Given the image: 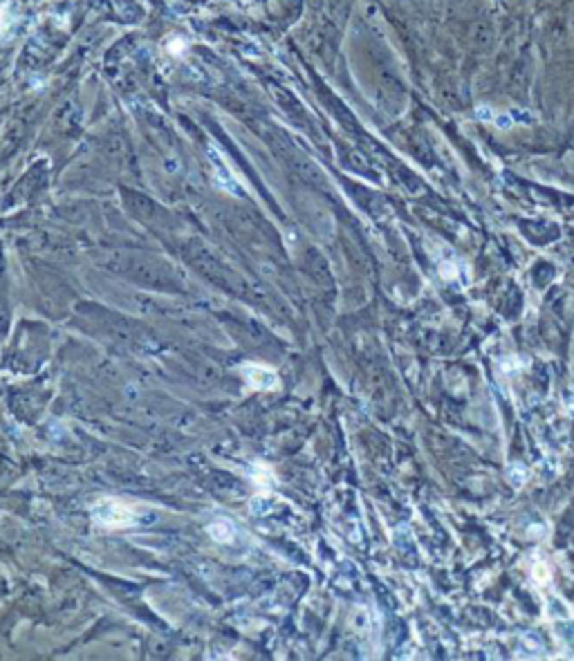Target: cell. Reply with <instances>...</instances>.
Listing matches in <instances>:
<instances>
[{
    "label": "cell",
    "instance_id": "2",
    "mask_svg": "<svg viewBox=\"0 0 574 661\" xmlns=\"http://www.w3.org/2000/svg\"><path fill=\"white\" fill-rule=\"evenodd\" d=\"M242 374H245V379L253 385V388H260V390H267V388H274V385H279V377L267 370V368H258V366H245L242 368Z\"/></svg>",
    "mask_w": 574,
    "mask_h": 661
},
{
    "label": "cell",
    "instance_id": "1",
    "mask_svg": "<svg viewBox=\"0 0 574 661\" xmlns=\"http://www.w3.org/2000/svg\"><path fill=\"white\" fill-rule=\"evenodd\" d=\"M92 516L99 525L106 527H128L137 523V509L121 500H102L92 509Z\"/></svg>",
    "mask_w": 574,
    "mask_h": 661
},
{
    "label": "cell",
    "instance_id": "3",
    "mask_svg": "<svg viewBox=\"0 0 574 661\" xmlns=\"http://www.w3.org/2000/svg\"><path fill=\"white\" fill-rule=\"evenodd\" d=\"M209 155H211V159H214V169H216V175H218L220 184H223L225 189H227V191H231V193H242L238 180L234 178V173H231V171L227 169V164L223 162V157L218 155V150H216L214 146L209 148Z\"/></svg>",
    "mask_w": 574,
    "mask_h": 661
},
{
    "label": "cell",
    "instance_id": "4",
    "mask_svg": "<svg viewBox=\"0 0 574 661\" xmlns=\"http://www.w3.org/2000/svg\"><path fill=\"white\" fill-rule=\"evenodd\" d=\"M209 534H211L216 541H220V543H225V541L229 543L231 538H234L236 529L229 520H216L214 525H209Z\"/></svg>",
    "mask_w": 574,
    "mask_h": 661
}]
</instances>
